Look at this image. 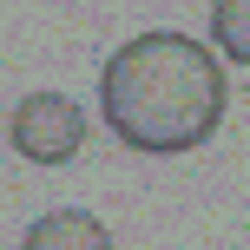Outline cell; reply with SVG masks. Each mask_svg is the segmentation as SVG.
<instances>
[{
	"label": "cell",
	"mask_w": 250,
	"mask_h": 250,
	"mask_svg": "<svg viewBox=\"0 0 250 250\" xmlns=\"http://www.w3.org/2000/svg\"><path fill=\"white\" fill-rule=\"evenodd\" d=\"M13 151L26 165H66L79 145H86V112H79L66 92H26L13 105Z\"/></svg>",
	"instance_id": "2"
},
{
	"label": "cell",
	"mask_w": 250,
	"mask_h": 250,
	"mask_svg": "<svg viewBox=\"0 0 250 250\" xmlns=\"http://www.w3.org/2000/svg\"><path fill=\"white\" fill-rule=\"evenodd\" d=\"M20 244H26V250H66V244H79V250H112V230H105L92 211H46Z\"/></svg>",
	"instance_id": "3"
},
{
	"label": "cell",
	"mask_w": 250,
	"mask_h": 250,
	"mask_svg": "<svg viewBox=\"0 0 250 250\" xmlns=\"http://www.w3.org/2000/svg\"><path fill=\"white\" fill-rule=\"evenodd\" d=\"M211 40L230 66H250V0H217L211 7Z\"/></svg>",
	"instance_id": "4"
},
{
	"label": "cell",
	"mask_w": 250,
	"mask_h": 250,
	"mask_svg": "<svg viewBox=\"0 0 250 250\" xmlns=\"http://www.w3.org/2000/svg\"><path fill=\"white\" fill-rule=\"evenodd\" d=\"M99 105L119 145L178 158L224 125V66L191 33H138L105 60Z\"/></svg>",
	"instance_id": "1"
}]
</instances>
